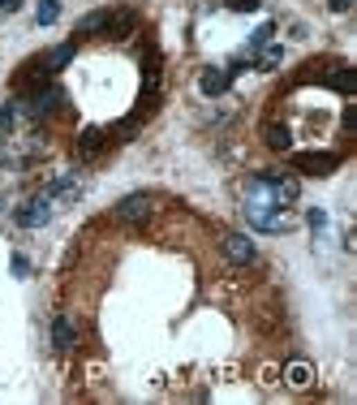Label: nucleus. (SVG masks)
<instances>
[{
	"instance_id": "obj_1",
	"label": "nucleus",
	"mask_w": 357,
	"mask_h": 405,
	"mask_svg": "<svg viewBox=\"0 0 357 405\" xmlns=\"http://www.w3.org/2000/svg\"><path fill=\"white\" fill-rule=\"evenodd\" d=\"M297 199V177H280V172H259L246 181V220L259 233H284L293 228L289 203Z\"/></svg>"
},
{
	"instance_id": "obj_2",
	"label": "nucleus",
	"mask_w": 357,
	"mask_h": 405,
	"mask_svg": "<svg viewBox=\"0 0 357 405\" xmlns=\"http://www.w3.org/2000/svg\"><path fill=\"white\" fill-rule=\"evenodd\" d=\"M293 172H310V177H327V172L340 168V156L336 151H297V156L289 160Z\"/></svg>"
},
{
	"instance_id": "obj_3",
	"label": "nucleus",
	"mask_w": 357,
	"mask_h": 405,
	"mask_svg": "<svg viewBox=\"0 0 357 405\" xmlns=\"http://www.w3.org/2000/svg\"><path fill=\"white\" fill-rule=\"evenodd\" d=\"M151 211H155L151 195H125L121 203H116V220L121 224H143V220H151Z\"/></svg>"
},
{
	"instance_id": "obj_4",
	"label": "nucleus",
	"mask_w": 357,
	"mask_h": 405,
	"mask_svg": "<svg viewBox=\"0 0 357 405\" xmlns=\"http://www.w3.org/2000/svg\"><path fill=\"white\" fill-rule=\"evenodd\" d=\"M48 216H52V199L39 195V199H30L22 211H17V224H22V228H39V224H48Z\"/></svg>"
},
{
	"instance_id": "obj_5",
	"label": "nucleus",
	"mask_w": 357,
	"mask_h": 405,
	"mask_svg": "<svg viewBox=\"0 0 357 405\" xmlns=\"http://www.w3.org/2000/svg\"><path fill=\"white\" fill-rule=\"evenodd\" d=\"M224 255H228L237 267H246V263H254V255H259V250H254V242H250L246 233H228V237H224Z\"/></svg>"
},
{
	"instance_id": "obj_6",
	"label": "nucleus",
	"mask_w": 357,
	"mask_h": 405,
	"mask_svg": "<svg viewBox=\"0 0 357 405\" xmlns=\"http://www.w3.org/2000/svg\"><path fill=\"white\" fill-rule=\"evenodd\" d=\"M228 87H232V69H203V78H198V91L211 95V100H215V95H224Z\"/></svg>"
},
{
	"instance_id": "obj_7",
	"label": "nucleus",
	"mask_w": 357,
	"mask_h": 405,
	"mask_svg": "<svg viewBox=\"0 0 357 405\" xmlns=\"http://www.w3.org/2000/svg\"><path fill=\"white\" fill-rule=\"evenodd\" d=\"M108 147V129H82V134H77V156H82V160H91V156H99V151H104Z\"/></svg>"
},
{
	"instance_id": "obj_8",
	"label": "nucleus",
	"mask_w": 357,
	"mask_h": 405,
	"mask_svg": "<svg viewBox=\"0 0 357 405\" xmlns=\"http://www.w3.org/2000/svg\"><path fill=\"white\" fill-rule=\"evenodd\" d=\"M134 26H138V13H134V9H112V13H108V26H104V30L112 35V39H125V35H129Z\"/></svg>"
},
{
	"instance_id": "obj_9",
	"label": "nucleus",
	"mask_w": 357,
	"mask_h": 405,
	"mask_svg": "<svg viewBox=\"0 0 357 405\" xmlns=\"http://www.w3.org/2000/svg\"><path fill=\"white\" fill-rule=\"evenodd\" d=\"M73 341H77L73 319H69V315H56V319H52V345H56V350H73Z\"/></svg>"
},
{
	"instance_id": "obj_10",
	"label": "nucleus",
	"mask_w": 357,
	"mask_h": 405,
	"mask_svg": "<svg viewBox=\"0 0 357 405\" xmlns=\"http://www.w3.org/2000/svg\"><path fill=\"white\" fill-rule=\"evenodd\" d=\"M263 143H267L271 151H289V147H293V129H289L284 121H267V129H263Z\"/></svg>"
},
{
	"instance_id": "obj_11",
	"label": "nucleus",
	"mask_w": 357,
	"mask_h": 405,
	"mask_svg": "<svg viewBox=\"0 0 357 405\" xmlns=\"http://www.w3.org/2000/svg\"><path fill=\"white\" fill-rule=\"evenodd\" d=\"M44 195H48L52 203H65V199H77V195H82V186H77L73 172H65V177H61V181H52V186L44 190Z\"/></svg>"
},
{
	"instance_id": "obj_12",
	"label": "nucleus",
	"mask_w": 357,
	"mask_h": 405,
	"mask_svg": "<svg viewBox=\"0 0 357 405\" xmlns=\"http://www.w3.org/2000/svg\"><path fill=\"white\" fill-rule=\"evenodd\" d=\"M284 384H289V388H310V384H314V366L310 362H289L284 366Z\"/></svg>"
},
{
	"instance_id": "obj_13",
	"label": "nucleus",
	"mask_w": 357,
	"mask_h": 405,
	"mask_svg": "<svg viewBox=\"0 0 357 405\" xmlns=\"http://www.w3.org/2000/svg\"><path fill=\"white\" fill-rule=\"evenodd\" d=\"M323 82H327L331 91H345V95H349V91L357 87V73H353L349 65H336L331 73H323Z\"/></svg>"
},
{
	"instance_id": "obj_14",
	"label": "nucleus",
	"mask_w": 357,
	"mask_h": 405,
	"mask_svg": "<svg viewBox=\"0 0 357 405\" xmlns=\"http://www.w3.org/2000/svg\"><path fill=\"white\" fill-rule=\"evenodd\" d=\"M108 13H112V9H95V13H86L82 22H77V35H95V30H104V26H108Z\"/></svg>"
},
{
	"instance_id": "obj_15",
	"label": "nucleus",
	"mask_w": 357,
	"mask_h": 405,
	"mask_svg": "<svg viewBox=\"0 0 357 405\" xmlns=\"http://www.w3.org/2000/svg\"><path fill=\"white\" fill-rule=\"evenodd\" d=\"M73 56H77V44H61V48H56L52 56H48V69L56 73V69H65L69 61H73Z\"/></svg>"
},
{
	"instance_id": "obj_16",
	"label": "nucleus",
	"mask_w": 357,
	"mask_h": 405,
	"mask_svg": "<svg viewBox=\"0 0 357 405\" xmlns=\"http://www.w3.org/2000/svg\"><path fill=\"white\" fill-rule=\"evenodd\" d=\"M39 26H52L56 22V17H61V0H39Z\"/></svg>"
},
{
	"instance_id": "obj_17",
	"label": "nucleus",
	"mask_w": 357,
	"mask_h": 405,
	"mask_svg": "<svg viewBox=\"0 0 357 405\" xmlns=\"http://www.w3.org/2000/svg\"><path fill=\"white\" fill-rule=\"evenodd\" d=\"M280 61H284V48H280V44H267V48H263V69H275Z\"/></svg>"
},
{
	"instance_id": "obj_18",
	"label": "nucleus",
	"mask_w": 357,
	"mask_h": 405,
	"mask_svg": "<svg viewBox=\"0 0 357 405\" xmlns=\"http://www.w3.org/2000/svg\"><path fill=\"white\" fill-rule=\"evenodd\" d=\"M237 13H259V0H232Z\"/></svg>"
},
{
	"instance_id": "obj_19",
	"label": "nucleus",
	"mask_w": 357,
	"mask_h": 405,
	"mask_svg": "<svg viewBox=\"0 0 357 405\" xmlns=\"http://www.w3.org/2000/svg\"><path fill=\"white\" fill-rule=\"evenodd\" d=\"M327 9H331V13H349L353 0H327Z\"/></svg>"
},
{
	"instance_id": "obj_20",
	"label": "nucleus",
	"mask_w": 357,
	"mask_h": 405,
	"mask_svg": "<svg viewBox=\"0 0 357 405\" xmlns=\"http://www.w3.org/2000/svg\"><path fill=\"white\" fill-rule=\"evenodd\" d=\"M353 125H357V104H349V108H345V129L353 134Z\"/></svg>"
},
{
	"instance_id": "obj_21",
	"label": "nucleus",
	"mask_w": 357,
	"mask_h": 405,
	"mask_svg": "<svg viewBox=\"0 0 357 405\" xmlns=\"http://www.w3.org/2000/svg\"><path fill=\"white\" fill-rule=\"evenodd\" d=\"M17 5H22V0H0V13H13Z\"/></svg>"
}]
</instances>
